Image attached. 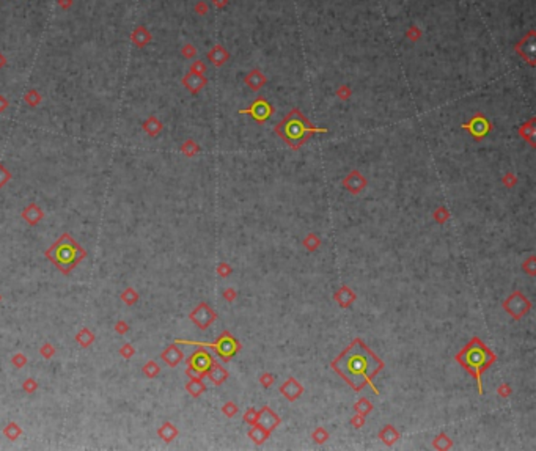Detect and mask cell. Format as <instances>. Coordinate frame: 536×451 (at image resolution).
<instances>
[{"label":"cell","instance_id":"cell-1","mask_svg":"<svg viewBox=\"0 0 536 451\" xmlns=\"http://www.w3.org/2000/svg\"><path fill=\"white\" fill-rule=\"evenodd\" d=\"M330 368L356 393H360L365 387H370L374 394L378 396L381 394L374 384V377L386 368V363L360 338L353 340V343L332 360Z\"/></svg>","mask_w":536,"mask_h":451},{"label":"cell","instance_id":"cell-2","mask_svg":"<svg viewBox=\"0 0 536 451\" xmlns=\"http://www.w3.org/2000/svg\"><path fill=\"white\" fill-rule=\"evenodd\" d=\"M454 360L476 381L478 393L483 394L481 377L487 369L497 361V356L492 352V349L487 348L478 336H474L458 354H456Z\"/></svg>","mask_w":536,"mask_h":451},{"label":"cell","instance_id":"cell-3","mask_svg":"<svg viewBox=\"0 0 536 451\" xmlns=\"http://www.w3.org/2000/svg\"><path fill=\"white\" fill-rule=\"evenodd\" d=\"M275 134L282 139L291 150L298 151L313 134H326V127H316L310 120L305 118L299 109H293L282 121L274 127Z\"/></svg>","mask_w":536,"mask_h":451},{"label":"cell","instance_id":"cell-4","mask_svg":"<svg viewBox=\"0 0 536 451\" xmlns=\"http://www.w3.org/2000/svg\"><path fill=\"white\" fill-rule=\"evenodd\" d=\"M178 343L198 344V346H203V348H212L223 361H230L239 351L242 349V344L239 343L228 330H223L222 335L219 336V340L215 343H195V341H178Z\"/></svg>","mask_w":536,"mask_h":451},{"label":"cell","instance_id":"cell-5","mask_svg":"<svg viewBox=\"0 0 536 451\" xmlns=\"http://www.w3.org/2000/svg\"><path fill=\"white\" fill-rule=\"evenodd\" d=\"M503 310L506 311V315H509L514 321H521L524 316H527L532 310V302L527 296H524L519 289L511 293L505 301L502 303Z\"/></svg>","mask_w":536,"mask_h":451},{"label":"cell","instance_id":"cell-6","mask_svg":"<svg viewBox=\"0 0 536 451\" xmlns=\"http://www.w3.org/2000/svg\"><path fill=\"white\" fill-rule=\"evenodd\" d=\"M212 360L214 359L208 354V351H195L187 360V376L190 379H203L206 377V371L211 366Z\"/></svg>","mask_w":536,"mask_h":451},{"label":"cell","instance_id":"cell-7","mask_svg":"<svg viewBox=\"0 0 536 451\" xmlns=\"http://www.w3.org/2000/svg\"><path fill=\"white\" fill-rule=\"evenodd\" d=\"M239 114L250 115V117L255 120V121L260 123V124H263V123H266V121H268L269 117H270L272 114H274V107H272L270 104H269L265 98H258V99H255V101H253V104H252L250 107H247V109H241V110H239Z\"/></svg>","mask_w":536,"mask_h":451},{"label":"cell","instance_id":"cell-8","mask_svg":"<svg viewBox=\"0 0 536 451\" xmlns=\"http://www.w3.org/2000/svg\"><path fill=\"white\" fill-rule=\"evenodd\" d=\"M464 131H467L475 140H481L492 131V124L483 114H476L469 123H464L461 126Z\"/></svg>","mask_w":536,"mask_h":451},{"label":"cell","instance_id":"cell-9","mask_svg":"<svg viewBox=\"0 0 536 451\" xmlns=\"http://www.w3.org/2000/svg\"><path fill=\"white\" fill-rule=\"evenodd\" d=\"M190 321L194 322V324L198 327V329H208L212 322L215 321V318H217V315H215V311L208 305L206 302H202L198 305V307L190 313L189 315Z\"/></svg>","mask_w":536,"mask_h":451},{"label":"cell","instance_id":"cell-10","mask_svg":"<svg viewBox=\"0 0 536 451\" xmlns=\"http://www.w3.org/2000/svg\"><path fill=\"white\" fill-rule=\"evenodd\" d=\"M343 189H346L353 195H358L368 187V181L358 170H351L345 178H343Z\"/></svg>","mask_w":536,"mask_h":451},{"label":"cell","instance_id":"cell-11","mask_svg":"<svg viewBox=\"0 0 536 451\" xmlns=\"http://www.w3.org/2000/svg\"><path fill=\"white\" fill-rule=\"evenodd\" d=\"M278 390L285 396V399H288L290 402L298 401L303 394V391H305L303 385L296 379V377H288V379L278 387Z\"/></svg>","mask_w":536,"mask_h":451},{"label":"cell","instance_id":"cell-12","mask_svg":"<svg viewBox=\"0 0 536 451\" xmlns=\"http://www.w3.org/2000/svg\"><path fill=\"white\" fill-rule=\"evenodd\" d=\"M258 423L266 428L268 431H274L275 428H278L280 423H282V418L277 415L275 410H272L269 406H263L261 410L258 412Z\"/></svg>","mask_w":536,"mask_h":451},{"label":"cell","instance_id":"cell-13","mask_svg":"<svg viewBox=\"0 0 536 451\" xmlns=\"http://www.w3.org/2000/svg\"><path fill=\"white\" fill-rule=\"evenodd\" d=\"M516 51L527 63L535 64V31L524 36L522 41L516 46Z\"/></svg>","mask_w":536,"mask_h":451},{"label":"cell","instance_id":"cell-14","mask_svg":"<svg viewBox=\"0 0 536 451\" xmlns=\"http://www.w3.org/2000/svg\"><path fill=\"white\" fill-rule=\"evenodd\" d=\"M333 301L337 302L341 308H349L357 301V294L354 293V289H351L349 286H341L337 293L333 294Z\"/></svg>","mask_w":536,"mask_h":451},{"label":"cell","instance_id":"cell-15","mask_svg":"<svg viewBox=\"0 0 536 451\" xmlns=\"http://www.w3.org/2000/svg\"><path fill=\"white\" fill-rule=\"evenodd\" d=\"M206 376L212 381V384L222 385L223 382H227V379L230 377V373L220 363H217L215 360H212L211 366L208 368V371H206Z\"/></svg>","mask_w":536,"mask_h":451},{"label":"cell","instance_id":"cell-16","mask_svg":"<svg viewBox=\"0 0 536 451\" xmlns=\"http://www.w3.org/2000/svg\"><path fill=\"white\" fill-rule=\"evenodd\" d=\"M378 437L386 447H393L399 440V437H401V434L398 432V429L393 424H384L382 429L378 434Z\"/></svg>","mask_w":536,"mask_h":451},{"label":"cell","instance_id":"cell-17","mask_svg":"<svg viewBox=\"0 0 536 451\" xmlns=\"http://www.w3.org/2000/svg\"><path fill=\"white\" fill-rule=\"evenodd\" d=\"M244 82H245V85H247V87L250 88V90L258 91L260 88H263V87L266 85L268 79H266V76L263 74V72H261L260 69H252V71L249 72V74L245 76Z\"/></svg>","mask_w":536,"mask_h":451},{"label":"cell","instance_id":"cell-18","mask_svg":"<svg viewBox=\"0 0 536 451\" xmlns=\"http://www.w3.org/2000/svg\"><path fill=\"white\" fill-rule=\"evenodd\" d=\"M270 431H268L266 428H263V426L260 423H255L252 424V428L247 431V436H249V439L253 442L255 445H263L265 442L269 439L270 436Z\"/></svg>","mask_w":536,"mask_h":451},{"label":"cell","instance_id":"cell-19","mask_svg":"<svg viewBox=\"0 0 536 451\" xmlns=\"http://www.w3.org/2000/svg\"><path fill=\"white\" fill-rule=\"evenodd\" d=\"M535 123H536V118H532L527 123H524L522 126H519V131H517L519 137L524 139L525 142H529L532 148H536V140H535L536 127H535Z\"/></svg>","mask_w":536,"mask_h":451},{"label":"cell","instance_id":"cell-20","mask_svg":"<svg viewBox=\"0 0 536 451\" xmlns=\"http://www.w3.org/2000/svg\"><path fill=\"white\" fill-rule=\"evenodd\" d=\"M182 357H184L182 351L178 349L177 346H170V348L162 354V359L167 361V363H169V366H177L182 360Z\"/></svg>","mask_w":536,"mask_h":451},{"label":"cell","instance_id":"cell-21","mask_svg":"<svg viewBox=\"0 0 536 451\" xmlns=\"http://www.w3.org/2000/svg\"><path fill=\"white\" fill-rule=\"evenodd\" d=\"M208 57H209V60L215 64V66H220V64H223L228 60V52L223 46H215L214 49L208 54Z\"/></svg>","mask_w":536,"mask_h":451},{"label":"cell","instance_id":"cell-22","mask_svg":"<svg viewBox=\"0 0 536 451\" xmlns=\"http://www.w3.org/2000/svg\"><path fill=\"white\" fill-rule=\"evenodd\" d=\"M373 409H374L373 402L368 398H360L354 402V412L358 415H363L365 418L373 412Z\"/></svg>","mask_w":536,"mask_h":451},{"label":"cell","instance_id":"cell-23","mask_svg":"<svg viewBox=\"0 0 536 451\" xmlns=\"http://www.w3.org/2000/svg\"><path fill=\"white\" fill-rule=\"evenodd\" d=\"M433 448L439 450V451H445V450H451L453 448V440L450 439V436L445 432L437 434L433 440Z\"/></svg>","mask_w":536,"mask_h":451},{"label":"cell","instance_id":"cell-24","mask_svg":"<svg viewBox=\"0 0 536 451\" xmlns=\"http://www.w3.org/2000/svg\"><path fill=\"white\" fill-rule=\"evenodd\" d=\"M302 245L310 253L316 252L318 248L321 247V238H319L318 235H315V233H308V235L305 236V239L302 241Z\"/></svg>","mask_w":536,"mask_h":451},{"label":"cell","instance_id":"cell-25","mask_svg":"<svg viewBox=\"0 0 536 451\" xmlns=\"http://www.w3.org/2000/svg\"><path fill=\"white\" fill-rule=\"evenodd\" d=\"M184 82H186V85H187V88L190 91L195 93L198 90H202V88L206 85V79L202 77L200 74H190L186 80H184Z\"/></svg>","mask_w":536,"mask_h":451},{"label":"cell","instance_id":"cell-26","mask_svg":"<svg viewBox=\"0 0 536 451\" xmlns=\"http://www.w3.org/2000/svg\"><path fill=\"white\" fill-rule=\"evenodd\" d=\"M329 439H330V434L326 428H323V426H316V428L311 431V440H313L316 445H323Z\"/></svg>","mask_w":536,"mask_h":451},{"label":"cell","instance_id":"cell-27","mask_svg":"<svg viewBox=\"0 0 536 451\" xmlns=\"http://www.w3.org/2000/svg\"><path fill=\"white\" fill-rule=\"evenodd\" d=\"M186 389H187V391L192 394V396L198 398V396H202V394L205 393L206 385L202 382V379H190V382L186 385Z\"/></svg>","mask_w":536,"mask_h":451},{"label":"cell","instance_id":"cell-28","mask_svg":"<svg viewBox=\"0 0 536 451\" xmlns=\"http://www.w3.org/2000/svg\"><path fill=\"white\" fill-rule=\"evenodd\" d=\"M159 436H161L165 442H172L178 436V429L175 428L172 423H165L161 429H159Z\"/></svg>","mask_w":536,"mask_h":451},{"label":"cell","instance_id":"cell-29","mask_svg":"<svg viewBox=\"0 0 536 451\" xmlns=\"http://www.w3.org/2000/svg\"><path fill=\"white\" fill-rule=\"evenodd\" d=\"M433 219L439 223V225H445L448 220H450V211L445 206H439L434 209L433 212Z\"/></svg>","mask_w":536,"mask_h":451},{"label":"cell","instance_id":"cell-30","mask_svg":"<svg viewBox=\"0 0 536 451\" xmlns=\"http://www.w3.org/2000/svg\"><path fill=\"white\" fill-rule=\"evenodd\" d=\"M522 271L527 273L529 277H535L536 275V256L532 255L522 263Z\"/></svg>","mask_w":536,"mask_h":451},{"label":"cell","instance_id":"cell-31","mask_svg":"<svg viewBox=\"0 0 536 451\" xmlns=\"http://www.w3.org/2000/svg\"><path fill=\"white\" fill-rule=\"evenodd\" d=\"M238 412H239V407L235 404L233 401H227L225 404L222 406V414L225 415L227 418H233Z\"/></svg>","mask_w":536,"mask_h":451},{"label":"cell","instance_id":"cell-32","mask_svg":"<svg viewBox=\"0 0 536 451\" xmlns=\"http://www.w3.org/2000/svg\"><path fill=\"white\" fill-rule=\"evenodd\" d=\"M242 420L247 423V424H255V423H258V410L257 409H253V407H250V409H247L245 410V414H244V417H242Z\"/></svg>","mask_w":536,"mask_h":451},{"label":"cell","instance_id":"cell-33","mask_svg":"<svg viewBox=\"0 0 536 451\" xmlns=\"http://www.w3.org/2000/svg\"><path fill=\"white\" fill-rule=\"evenodd\" d=\"M260 385L263 387V389H270V387L272 385H274V382H275V376L274 374H272V373H263L261 376H260Z\"/></svg>","mask_w":536,"mask_h":451},{"label":"cell","instance_id":"cell-34","mask_svg":"<svg viewBox=\"0 0 536 451\" xmlns=\"http://www.w3.org/2000/svg\"><path fill=\"white\" fill-rule=\"evenodd\" d=\"M231 272H233V268H231L228 263H219L217 268H215V273H217V275L222 277V278L230 277Z\"/></svg>","mask_w":536,"mask_h":451},{"label":"cell","instance_id":"cell-35","mask_svg":"<svg viewBox=\"0 0 536 451\" xmlns=\"http://www.w3.org/2000/svg\"><path fill=\"white\" fill-rule=\"evenodd\" d=\"M502 182L506 189H513V187L517 186V176L514 173H506L505 176H503Z\"/></svg>","mask_w":536,"mask_h":451},{"label":"cell","instance_id":"cell-36","mask_svg":"<svg viewBox=\"0 0 536 451\" xmlns=\"http://www.w3.org/2000/svg\"><path fill=\"white\" fill-rule=\"evenodd\" d=\"M511 393H513V390H511V385L506 384V382H503V384H500L497 387V394L503 399H508L511 396Z\"/></svg>","mask_w":536,"mask_h":451},{"label":"cell","instance_id":"cell-37","mask_svg":"<svg viewBox=\"0 0 536 451\" xmlns=\"http://www.w3.org/2000/svg\"><path fill=\"white\" fill-rule=\"evenodd\" d=\"M351 94H353V90H351L348 85H340L337 88V96L341 101H348L351 98Z\"/></svg>","mask_w":536,"mask_h":451},{"label":"cell","instance_id":"cell-38","mask_svg":"<svg viewBox=\"0 0 536 451\" xmlns=\"http://www.w3.org/2000/svg\"><path fill=\"white\" fill-rule=\"evenodd\" d=\"M349 423H351V426H353V428H356V429H362L363 426H365V417H363V415L356 414V415L351 417Z\"/></svg>","mask_w":536,"mask_h":451},{"label":"cell","instance_id":"cell-39","mask_svg":"<svg viewBox=\"0 0 536 451\" xmlns=\"http://www.w3.org/2000/svg\"><path fill=\"white\" fill-rule=\"evenodd\" d=\"M406 36L409 38V39H412V41H418L420 36H421V30L417 26H411V29L407 30Z\"/></svg>","mask_w":536,"mask_h":451},{"label":"cell","instance_id":"cell-40","mask_svg":"<svg viewBox=\"0 0 536 451\" xmlns=\"http://www.w3.org/2000/svg\"><path fill=\"white\" fill-rule=\"evenodd\" d=\"M182 151L186 152L187 156H194L195 152L198 151V147H197V145H195L194 142H192V140H189V142L182 147Z\"/></svg>","mask_w":536,"mask_h":451},{"label":"cell","instance_id":"cell-41","mask_svg":"<svg viewBox=\"0 0 536 451\" xmlns=\"http://www.w3.org/2000/svg\"><path fill=\"white\" fill-rule=\"evenodd\" d=\"M222 297H223V299H225L227 302H235V301H236V297H238V293L235 291L233 288H227L225 291L222 293Z\"/></svg>","mask_w":536,"mask_h":451},{"label":"cell","instance_id":"cell-42","mask_svg":"<svg viewBox=\"0 0 536 451\" xmlns=\"http://www.w3.org/2000/svg\"><path fill=\"white\" fill-rule=\"evenodd\" d=\"M147 373L149 377H154L159 373V366L154 363V361H149V363H147Z\"/></svg>","mask_w":536,"mask_h":451}]
</instances>
